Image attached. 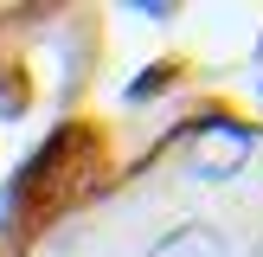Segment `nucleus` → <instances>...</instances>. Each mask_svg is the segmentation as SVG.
Instances as JSON below:
<instances>
[{"label":"nucleus","mask_w":263,"mask_h":257,"mask_svg":"<svg viewBox=\"0 0 263 257\" xmlns=\"http://www.w3.org/2000/svg\"><path fill=\"white\" fill-rule=\"evenodd\" d=\"M251 154V128L238 122H205L199 128V154H193V174L199 180H231Z\"/></svg>","instance_id":"nucleus-1"},{"label":"nucleus","mask_w":263,"mask_h":257,"mask_svg":"<svg viewBox=\"0 0 263 257\" xmlns=\"http://www.w3.org/2000/svg\"><path fill=\"white\" fill-rule=\"evenodd\" d=\"M251 257H263V238H257V251H251Z\"/></svg>","instance_id":"nucleus-3"},{"label":"nucleus","mask_w":263,"mask_h":257,"mask_svg":"<svg viewBox=\"0 0 263 257\" xmlns=\"http://www.w3.org/2000/svg\"><path fill=\"white\" fill-rule=\"evenodd\" d=\"M148 257H231V238L218 225H205V218H193V225H174Z\"/></svg>","instance_id":"nucleus-2"}]
</instances>
